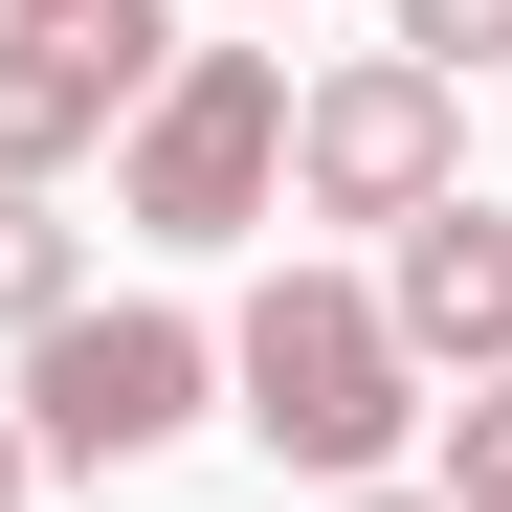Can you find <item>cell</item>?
Instances as JSON below:
<instances>
[{"label":"cell","instance_id":"4","mask_svg":"<svg viewBox=\"0 0 512 512\" xmlns=\"http://www.w3.org/2000/svg\"><path fill=\"white\" fill-rule=\"evenodd\" d=\"M290 201L312 223H423V201H468V90L446 67H401V45H357V67H312L290 90Z\"/></svg>","mask_w":512,"mask_h":512},{"label":"cell","instance_id":"6","mask_svg":"<svg viewBox=\"0 0 512 512\" xmlns=\"http://www.w3.org/2000/svg\"><path fill=\"white\" fill-rule=\"evenodd\" d=\"M156 67H179V45H67V23H0V179L45 201L67 156H112Z\"/></svg>","mask_w":512,"mask_h":512},{"label":"cell","instance_id":"2","mask_svg":"<svg viewBox=\"0 0 512 512\" xmlns=\"http://www.w3.org/2000/svg\"><path fill=\"white\" fill-rule=\"evenodd\" d=\"M112 223L134 245H245L290 223V45H179L112 134Z\"/></svg>","mask_w":512,"mask_h":512},{"label":"cell","instance_id":"3","mask_svg":"<svg viewBox=\"0 0 512 512\" xmlns=\"http://www.w3.org/2000/svg\"><path fill=\"white\" fill-rule=\"evenodd\" d=\"M201 401H223V334H201V312H156V290L23 334V468H156Z\"/></svg>","mask_w":512,"mask_h":512},{"label":"cell","instance_id":"11","mask_svg":"<svg viewBox=\"0 0 512 512\" xmlns=\"http://www.w3.org/2000/svg\"><path fill=\"white\" fill-rule=\"evenodd\" d=\"M23 490H45V468H23V401H0V512H23Z\"/></svg>","mask_w":512,"mask_h":512},{"label":"cell","instance_id":"5","mask_svg":"<svg viewBox=\"0 0 512 512\" xmlns=\"http://www.w3.org/2000/svg\"><path fill=\"white\" fill-rule=\"evenodd\" d=\"M357 290H379V334L423 379H512V201H423Z\"/></svg>","mask_w":512,"mask_h":512},{"label":"cell","instance_id":"8","mask_svg":"<svg viewBox=\"0 0 512 512\" xmlns=\"http://www.w3.org/2000/svg\"><path fill=\"white\" fill-rule=\"evenodd\" d=\"M423 423H446V468H423V490H446V512H512V379H468V401H423Z\"/></svg>","mask_w":512,"mask_h":512},{"label":"cell","instance_id":"1","mask_svg":"<svg viewBox=\"0 0 512 512\" xmlns=\"http://www.w3.org/2000/svg\"><path fill=\"white\" fill-rule=\"evenodd\" d=\"M223 401H245V446H268L290 490H401V423H423V357L379 334L357 268H268L223 312Z\"/></svg>","mask_w":512,"mask_h":512},{"label":"cell","instance_id":"10","mask_svg":"<svg viewBox=\"0 0 512 512\" xmlns=\"http://www.w3.org/2000/svg\"><path fill=\"white\" fill-rule=\"evenodd\" d=\"M0 23H67V45H179L156 0H0Z\"/></svg>","mask_w":512,"mask_h":512},{"label":"cell","instance_id":"7","mask_svg":"<svg viewBox=\"0 0 512 512\" xmlns=\"http://www.w3.org/2000/svg\"><path fill=\"white\" fill-rule=\"evenodd\" d=\"M45 312H90V268H67V201L0 179V334H45Z\"/></svg>","mask_w":512,"mask_h":512},{"label":"cell","instance_id":"9","mask_svg":"<svg viewBox=\"0 0 512 512\" xmlns=\"http://www.w3.org/2000/svg\"><path fill=\"white\" fill-rule=\"evenodd\" d=\"M379 45H401V67H446V90H468V67H512V0H379Z\"/></svg>","mask_w":512,"mask_h":512},{"label":"cell","instance_id":"12","mask_svg":"<svg viewBox=\"0 0 512 512\" xmlns=\"http://www.w3.org/2000/svg\"><path fill=\"white\" fill-rule=\"evenodd\" d=\"M334 512H446V490H334Z\"/></svg>","mask_w":512,"mask_h":512}]
</instances>
